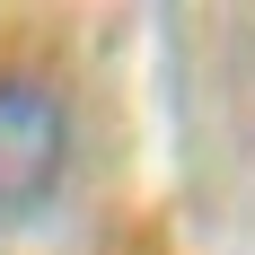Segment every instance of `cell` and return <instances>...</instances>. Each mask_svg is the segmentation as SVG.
<instances>
[{
    "instance_id": "obj_1",
    "label": "cell",
    "mask_w": 255,
    "mask_h": 255,
    "mask_svg": "<svg viewBox=\"0 0 255 255\" xmlns=\"http://www.w3.org/2000/svg\"><path fill=\"white\" fill-rule=\"evenodd\" d=\"M71 176V106L44 79L0 71V220L44 211Z\"/></svg>"
}]
</instances>
